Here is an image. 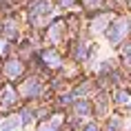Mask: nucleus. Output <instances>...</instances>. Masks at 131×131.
<instances>
[{
	"instance_id": "f03ea898",
	"label": "nucleus",
	"mask_w": 131,
	"mask_h": 131,
	"mask_svg": "<svg viewBox=\"0 0 131 131\" xmlns=\"http://www.w3.org/2000/svg\"><path fill=\"white\" fill-rule=\"evenodd\" d=\"M38 91H40V82H38L36 78L27 80V82H25V84L20 87V93H22V96H36Z\"/></svg>"
},
{
	"instance_id": "423d86ee",
	"label": "nucleus",
	"mask_w": 131,
	"mask_h": 131,
	"mask_svg": "<svg viewBox=\"0 0 131 131\" xmlns=\"http://www.w3.org/2000/svg\"><path fill=\"white\" fill-rule=\"evenodd\" d=\"M14 100H16V96L7 89V91H5V98H2V107H11V104H14Z\"/></svg>"
},
{
	"instance_id": "39448f33",
	"label": "nucleus",
	"mask_w": 131,
	"mask_h": 131,
	"mask_svg": "<svg viewBox=\"0 0 131 131\" xmlns=\"http://www.w3.org/2000/svg\"><path fill=\"white\" fill-rule=\"evenodd\" d=\"M18 124H20V118H11L9 122H5L2 127H0V131H14Z\"/></svg>"
},
{
	"instance_id": "9d476101",
	"label": "nucleus",
	"mask_w": 131,
	"mask_h": 131,
	"mask_svg": "<svg viewBox=\"0 0 131 131\" xmlns=\"http://www.w3.org/2000/svg\"><path fill=\"white\" fill-rule=\"evenodd\" d=\"M118 102H129V93L120 91V93H118Z\"/></svg>"
},
{
	"instance_id": "0eeeda50",
	"label": "nucleus",
	"mask_w": 131,
	"mask_h": 131,
	"mask_svg": "<svg viewBox=\"0 0 131 131\" xmlns=\"http://www.w3.org/2000/svg\"><path fill=\"white\" fill-rule=\"evenodd\" d=\"M45 60H47L49 64H58L60 58H58V53H53V51H45Z\"/></svg>"
},
{
	"instance_id": "4468645a",
	"label": "nucleus",
	"mask_w": 131,
	"mask_h": 131,
	"mask_svg": "<svg viewBox=\"0 0 131 131\" xmlns=\"http://www.w3.org/2000/svg\"><path fill=\"white\" fill-rule=\"evenodd\" d=\"M40 131H56V127H53V124H51V127H42Z\"/></svg>"
},
{
	"instance_id": "dca6fc26",
	"label": "nucleus",
	"mask_w": 131,
	"mask_h": 131,
	"mask_svg": "<svg viewBox=\"0 0 131 131\" xmlns=\"http://www.w3.org/2000/svg\"><path fill=\"white\" fill-rule=\"evenodd\" d=\"M87 5H98V0H87Z\"/></svg>"
},
{
	"instance_id": "9b49d317",
	"label": "nucleus",
	"mask_w": 131,
	"mask_h": 131,
	"mask_svg": "<svg viewBox=\"0 0 131 131\" xmlns=\"http://www.w3.org/2000/svg\"><path fill=\"white\" fill-rule=\"evenodd\" d=\"M78 111H80V113H87V111H89V104L87 102H78Z\"/></svg>"
},
{
	"instance_id": "7ed1b4c3",
	"label": "nucleus",
	"mask_w": 131,
	"mask_h": 131,
	"mask_svg": "<svg viewBox=\"0 0 131 131\" xmlns=\"http://www.w3.org/2000/svg\"><path fill=\"white\" fill-rule=\"evenodd\" d=\"M49 11H51V7H49V2H45V0H42V2H38V5H36V7L31 9V16H34V20H36L38 16H47Z\"/></svg>"
},
{
	"instance_id": "f257e3e1",
	"label": "nucleus",
	"mask_w": 131,
	"mask_h": 131,
	"mask_svg": "<svg viewBox=\"0 0 131 131\" xmlns=\"http://www.w3.org/2000/svg\"><path fill=\"white\" fill-rule=\"evenodd\" d=\"M124 29H129V20H118V22H113L109 29H107V38H109V42H118L120 38L124 36Z\"/></svg>"
},
{
	"instance_id": "6e6552de",
	"label": "nucleus",
	"mask_w": 131,
	"mask_h": 131,
	"mask_svg": "<svg viewBox=\"0 0 131 131\" xmlns=\"http://www.w3.org/2000/svg\"><path fill=\"white\" fill-rule=\"evenodd\" d=\"M60 25H58V27H56V25H53V27H51V40H58V38H60Z\"/></svg>"
},
{
	"instance_id": "ddd939ff",
	"label": "nucleus",
	"mask_w": 131,
	"mask_h": 131,
	"mask_svg": "<svg viewBox=\"0 0 131 131\" xmlns=\"http://www.w3.org/2000/svg\"><path fill=\"white\" fill-rule=\"evenodd\" d=\"M7 51V42H0V53H5Z\"/></svg>"
},
{
	"instance_id": "f8f14e48",
	"label": "nucleus",
	"mask_w": 131,
	"mask_h": 131,
	"mask_svg": "<svg viewBox=\"0 0 131 131\" xmlns=\"http://www.w3.org/2000/svg\"><path fill=\"white\" fill-rule=\"evenodd\" d=\"M22 122H25V124L31 122V113H29V111H25V113H22Z\"/></svg>"
},
{
	"instance_id": "20e7f679",
	"label": "nucleus",
	"mask_w": 131,
	"mask_h": 131,
	"mask_svg": "<svg viewBox=\"0 0 131 131\" xmlns=\"http://www.w3.org/2000/svg\"><path fill=\"white\" fill-rule=\"evenodd\" d=\"M9 73V76H18V73H20L22 71V64L18 60H11V62H7V69H5Z\"/></svg>"
},
{
	"instance_id": "1a4fd4ad",
	"label": "nucleus",
	"mask_w": 131,
	"mask_h": 131,
	"mask_svg": "<svg viewBox=\"0 0 131 131\" xmlns=\"http://www.w3.org/2000/svg\"><path fill=\"white\" fill-rule=\"evenodd\" d=\"M5 29H7V34H9V36H16V25H14L11 20H9L7 25H5Z\"/></svg>"
},
{
	"instance_id": "2eb2a0df",
	"label": "nucleus",
	"mask_w": 131,
	"mask_h": 131,
	"mask_svg": "<svg viewBox=\"0 0 131 131\" xmlns=\"http://www.w3.org/2000/svg\"><path fill=\"white\" fill-rule=\"evenodd\" d=\"M87 131H96V124H87Z\"/></svg>"
}]
</instances>
